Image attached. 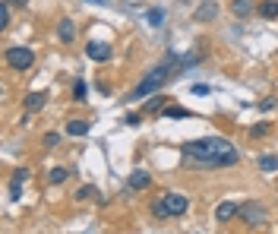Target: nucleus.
Masks as SVG:
<instances>
[{
  "label": "nucleus",
  "mask_w": 278,
  "mask_h": 234,
  "mask_svg": "<svg viewBox=\"0 0 278 234\" xmlns=\"http://www.w3.org/2000/svg\"><path fill=\"white\" fill-rule=\"evenodd\" d=\"M184 152V165L187 168H231L240 161V152L234 149L231 139L225 136H202V139H190L180 146Z\"/></svg>",
  "instance_id": "obj_1"
},
{
  "label": "nucleus",
  "mask_w": 278,
  "mask_h": 234,
  "mask_svg": "<svg viewBox=\"0 0 278 234\" xmlns=\"http://www.w3.org/2000/svg\"><path fill=\"white\" fill-rule=\"evenodd\" d=\"M237 215L244 218L250 228H259V225H265V218H269V215H265V209H262V206L256 203V200H250V203H240Z\"/></svg>",
  "instance_id": "obj_2"
},
{
  "label": "nucleus",
  "mask_w": 278,
  "mask_h": 234,
  "mask_svg": "<svg viewBox=\"0 0 278 234\" xmlns=\"http://www.w3.org/2000/svg\"><path fill=\"white\" fill-rule=\"evenodd\" d=\"M7 64L13 70H19V73H26L35 64V51L32 48H7Z\"/></svg>",
  "instance_id": "obj_3"
},
{
  "label": "nucleus",
  "mask_w": 278,
  "mask_h": 234,
  "mask_svg": "<svg viewBox=\"0 0 278 234\" xmlns=\"http://www.w3.org/2000/svg\"><path fill=\"white\" fill-rule=\"evenodd\" d=\"M161 203H164V209H168L171 215H184L187 209H190V200H187L184 193H164Z\"/></svg>",
  "instance_id": "obj_4"
},
{
  "label": "nucleus",
  "mask_w": 278,
  "mask_h": 234,
  "mask_svg": "<svg viewBox=\"0 0 278 234\" xmlns=\"http://www.w3.org/2000/svg\"><path fill=\"white\" fill-rule=\"evenodd\" d=\"M86 54H89V61L104 64V61H111V44H107V41H89L86 44Z\"/></svg>",
  "instance_id": "obj_5"
},
{
  "label": "nucleus",
  "mask_w": 278,
  "mask_h": 234,
  "mask_svg": "<svg viewBox=\"0 0 278 234\" xmlns=\"http://www.w3.org/2000/svg\"><path fill=\"white\" fill-rule=\"evenodd\" d=\"M215 16H218V0H202V4L196 7V13H193L196 22H212Z\"/></svg>",
  "instance_id": "obj_6"
},
{
  "label": "nucleus",
  "mask_w": 278,
  "mask_h": 234,
  "mask_svg": "<svg viewBox=\"0 0 278 234\" xmlns=\"http://www.w3.org/2000/svg\"><path fill=\"white\" fill-rule=\"evenodd\" d=\"M57 38L64 41V44H73V38H76V26H73V19H60V22H57Z\"/></svg>",
  "instance_id": "obj_7"
},
{
  "label": "nucleus",
  "mask_w": 278,
  "mask_h": 234,
  "mask_svg": "<svg viewBox=\"0 0 278 234\" xmlns=\"http://www.w3.org/2000/svg\"><path fill=\"white\" fill-rule=\"evenodd\" d=\"M44 104H47V92H32V95H26V111L29 114H38Z\"/></svg>",
  "instance_id": "obj_8"
},
{
  "label": "nucleus",
  "mask_w": 278,
  "mask_h": 234,
  "mask_svg": "<svg viewBox=\"0 0 278 234\" xmlns=\"http://www.w3.org/2000/svg\"><path fill=\"white\" fill-rule=\"evenodd\" d=\"M152 184V178H149V171H142V168H136L130 174V190H146V187Z\"/></svg>",
  "instance_id": "obj_9"
},
{
  "label": "nucleus",
  "mask_w": 278,
  "mask_h": 234,
  "mask_svg": "<svg viewBox=\"0 0 278 234\" xmlns=\"http://www.w3.org/2000/svg\"><path fill=\"white\" fill-rule=\"evenodd\" d=\"M237 209H240V203H218V206H215V218H218V221H228V218L237 215Z\"/></svg>",
  "instance_id": "obj_10"
},
{
  "label": "nucleus",
  "mask_w": 278,
  "mask_h": 234,
  "mask_svg": "<svg viewBox=\"0 0 278 234\" xmlns=\"http://www.w3.org/2000/svg\"><path fill=\"white\" fill-rule=\"evenodd\" d=\"M76 200H79V203H82V200H95V203H101L104 196L98 193V187H92V184H82L79 190H76Z\"/></svg>",
  "instance_id": "obj_11"
},
{
  "label": "nucleus",
  "mask_w": 278,
  "mask_h": 234,
  "mask_svg": "<svg viewBox=\"0 0 278 234\" xmlns=\"http://www.w3.org/2000/svg\"><path fill=\"white\" fill-rule=\"evenodd\" d=\"M168 95H149V101H146V111H152V114H161L164 108H168Z\"/></svg>",
  "instance_id": "obj_12"
},
{
  "label": "nucleus",
  "mask_w": 278,
  "mask_h": 234,
  "mask_svg": "<svg viewBox=\"0 0 278 234\" xmlns=\"http://www.w3.org/2000/svg\"><path fill=\"white\" fill-rule=\"evenodd\" d=\"M231 13H234L237 19H247V16L253 13V0H234V4H231Z\"/></svg>",
  "instance_id": "obj_13"
},
{
  "label": "nucleus",
  "mask_w": 278,
  "mask_h": 234,
  "mask_svg": "<svg viewBox=\"0 0 278 234\" xmlns=\"http://www.w3.org/2000/svg\"><path fill=\"white\" fill-rule=\"evenodd\" d=\"M259 16L262 19H278V0H262L259 4Z\"/></svg>",
  "instance_id": "obj_14"
},
{
  "label": "nucleus",
  "mask_w": 278,
  "mask_h": 234,
  "mask_svg": "<svg viewBox=\"0 0 278 234\" xmlns=\"http://www.w3.org/2000/svg\"><path fill=\"white\" fill-rule=\"evenodd\" d=\"M64 130H67V136H86L89 133V124L86 121H70Z\"/></svg>",
  "instance_id": "obj_15"
},
{
  "label": "nucleus",
  "mask_w": 278,
  "mask_h": 234,
  "mask_svg": "<svg viewBox=\"0 0 278 234\" xmlns=\"http://www.w3.org/2000/svg\"><path fill=\"white\" fill-rule=\"evenodd\" d=\"M161 117H174V121H184V117H193L187 108H177V104H168V108L161 111Z\"/></svg>",
  "instance_id": "obj_16"
},
{
  "label": "nucleus",
  "mask_w": 278,
  "mask_h": 234,
  "mask_svg": "<svg viewBox=\"0 0 278 234\" xmlns=\"http://www.w3.org/2000/svg\"><path fill=\"white\" fill-rule=\"evenodd\" d=\"M259 171H278V155H259Z\"/></svg>",
  "instance_id": "obj_17"
},
{
  "label": "nucleus",
  "mask_w": 278,
  "mask_h": 234,
  "mask_svg": "<svg viewBox=\"0 0 278 234\" xmlns=\"http://www.w3.org/2000/svg\"><path fill=\"white\" fill-rule=\"evenodd\" d=\"M146 19H149V26H155V29H158V26H164V10L152 7L149 13H146Z\"/></svg>",
  "instance_id": "obj_18"
},
{
  "label": "nucleus",
  "mask_w": 278,
  "mask_h": 234,
  "mask_svg": "<svg viewBox=\"0 0 278 234\" xmlns=\"http://www.w3.org/2000/svg\"><path fill=\"white\" fill-rule=\"evenodd\" d=\"M67 178H70V171H67V168H51V174H47V181H51L54 187H57V184H64Z\"/></svg>",
  "instance_id": "obj_19"
},
{
  "label": "nucleus",
  "mask_w": 278,
  "mask_h": 234,
  "mask_svg": "<svg viewBox=\"0 0 278 234\" xmlns=\"http://www.w3.org/2000/svg\"><path fill=\"white\" fill-rule=\"evenodd\" d=\"M265 133H269V124H265V121H259V124L250 127V136H253V139H262Z\"/></svg>",
  "instance_id": "obj_20"
},
{
  "label": "nucleus",
  "mask_w": 278,
  "mask_h": 234,
  "mask_svg": "<svg viewBox=\"0 0 278 234\" xmlns=\"http://www.w3.org/2000/svg\"><path fill=\"white\" fill-rule=\"evenodd\" d=\"M152 215H155V218H171V212L164 209V203H161V200H158V203H152Z\"/></svg>",
  "instance_id": "obj_21"
},
{
  "label": "nucleus",
  "mask_w": 278,
  "mask_h": 234,
  "mask_svg": "<svg viewBox=\"0 0 278 234\" xmlns=\"http://www.w3.org/2000/svg\"><path fill=\"white\" fill-rule=\"evenodd\" d=\"M0 26H10V4H7V0H4V4H0Z\"/></svg>",
  "instance_id": "obj_22"
},
{
  "label": "nucleus",
  "mask_w": 278,
  "mask_h": 234,
  "mask_svg": "<svg viewBox=\"0 0 278 234\" xmlns=\"http://www.w3.org/2000/svg\"><path fill=\"white\" fill-rule=\"evenodd\" d=\"M73 95H76V101H82V98H86V83H82V79H76V86H73Z\"/></svg>",
  "instance_id": "obj_23"
},
{
  "label": "nucleus",
  "mask_w": 278,
  "mask_h": 234,
  "mask_svg": "<svg viewBox=\"0 0 278 234\" xmlns=\"http://www.w3.org/2000/svg\"><path fill=\"white\" fill-rule=\"evenodd\" d=\"M190 92H193V95H209L212 89H209V86H202V83H193V86H190Z\"/></svg>",
  "instance_id": "obj_24"
},
{
  "label": "nucleus",
  "mask_w": 278,
  "mask_h": 234,
  "mask_svg": "<svg viewBox=\"0 0 278 234\" xmlns=\"http://www.w3.org/2000/svg\"><path fill=\"white\" fill-rule=\"evenodd\" d=\"M19 196H22V184H13L10 187V203H19Z\"/></svg>",
  "instance_id": "obj_25"
},
{
  "label": "nucleus",
  "mask_w": 278,
  "mask_h": 234,
  "mask_svg": "<svg viewBox=\"0 0 278 234\" xmlns=\"http://www.w3.org/2000/svg\"><path fill=\"white\" fill-rule=\"evenodd\" d=\"M259 111H265V114L275 111V101H272V98H262V101H259Z\"/></svg>",
  "instance_id": "obj_26"
},
{
  "label": "nucleus",
  "mask_w": 278,
  "mask_h": 234,
  "mask_svg": "<svg viewBox=\"0 0 278 234\" xmlns=\"http://www.w3.org/2000/svg\"><path fill=\"white\" fill-rule=\"evenodd\" d=\"M57 143H60V136H57V133H47V136H44V146H47V149H54Z\"/></svg>",
  "instance_id": "obj_27"
},
{
  "label": "nucleus",
  "mask_w": 278,
  "mask_h": 234,
  "mask_svg": "<svg viewBox=\"0 0 278 234\" xmlns=\"http://www.w3.org/2000/svg\"><path fill=\"white\" fill-rule=\"evenodd\" d=\"M26 178H29V171H26V168H19V171L13 174V184H26Z\"/></svg>",
  "instance_id": "obj_28"
},
{
  "label": "nucleus",
  "mask_w": 278,
  "mask_h": 234,
  "mask_svg": "<svg viewBox=\"0 0 278 234\" xmlns=\"http://www.w3.org/2000/svg\"><path fill=\"white\" fill-rule=\"evenodd\" d=\"M7 4H16V7H26L29 0H7Z\"/></svg>",
  "instance_id": "obj_29"
},
{
  "label": "nucleus",
  "mask_w": 278,
  "mask_h": 234,
  "mask_svg": "<svg viewBox=\"0 0 278 234\" xmlns=\"http://www.w3.org/2000/svg\"><path fill=\"white\" fill-rule=\"evenodd\" d=\"M86 4H104V0H86Z\"/></svg>",
  "instance_id": "obj_30"
}]
</instances>
